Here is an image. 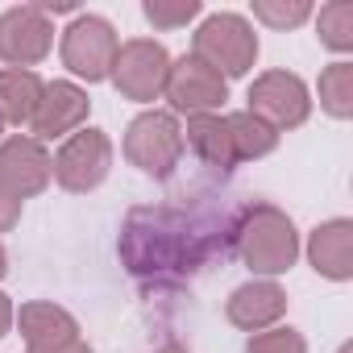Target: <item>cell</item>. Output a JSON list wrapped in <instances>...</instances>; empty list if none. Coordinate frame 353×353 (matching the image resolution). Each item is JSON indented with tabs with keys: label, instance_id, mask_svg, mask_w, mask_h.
Listing matches in <instances>:
<instances>
[{
	"label": "cell",
	"instance_id": "cell-12",
	"mask_svg": "<svg viewBox=\"0 0 353 353\" xmlns=\"http://www.w3.org/2000/svg\"><path fill=\"white\" fill-rule=\"evenodd\" d=\"M83 121H88L83 88H75V83H46L30 129H34V141H42V137H63V133L79 129Z\"/></svg>",
	"mask_w": 353,
	"mask_h": 353
},
{
	"label": "cell",
	"instance_id": "cell-21",
	"mask_svg": "<svg viewBox=\"0 0 353 353\" xmlns=\"http://www.w3.org/2000/svg\"><path fill=\"white\" fill-rule=\"evenodd\" d=\"M254 17L274 30H291L312 17V5L307 0H254Z\"/></svg>",
	"mask_w": 353,
	"mask_h": 353
},
{
	"label": "cell",
	"instance_id": "cell-19",
	"mask_svg": "<svg viewBox=\"0 0 353 353\" xmlns=\"http://www.w3.org/2000/svg\"><path fill=\"white\" fill-rule=\"evenodd\" d=\"M320 104L341 121L353 117V67L349 63H332L320 75Z\"/></svg>",
	"mask_w": 353,
	"mask_h": 353
},
{
	"label": "cell",
	"instance_id": "cell-10",
	"mask_svg": "<svg viewBox=\"0 0 353 353\" xmlns=\"http://www.w3.org/2000/svg\"><path fill=\"white\" fill-rule=\"evenodd\" d=\"M50 42H54V26L38 5L0 13V59L9 67L30 71V63H42L50 54Z\"/></svg>",
	"mask_w": 353,
	"mask_h": 353
},
{
	"label": "cell",
	"instance_id": "cell-8",
	"mask_svg": "<svg viewBox=\"0 0 353 353\" xmlns=\"http://www.w3.org/2000/svg\"><path fill=\"white\" fill-rule=\"evenodd\" d=\"M108 166H112V141L100 129H79L63 141L54 158V179L67 192H92L104 183Z\"/></svg>",
	"mask_w": 353,
	"mask_h": 353
},
{
	"label": "cell",
	"instance_id": "cell-26",
	"mask_svg": "<svg viewBox=\"0 0 353 353\" xmlns=\"http://www.w3.org/2000/svg\"><path fill=\"white\" fill-rule=\"evenodd\" d=\"M46 353H92L83 341H67V345H59V349H46Z\"/></svg>",
	"mask_w": 353,
	"mask_h": 353
},
{
	"label": "cell",
	"instance_id": "cell-17",
	"mask_svg": "<svg viewBox=\"0 0 353 353\" xmlns=\"http://www.w3.org/2000/svg\"><path fill=\"white\" fill-rule=\"evenodd\" d=\"M188 145H192L208 166H216V170L237 166V150H233L229 125H225V117H216V112L188 117Z\"/></svg>",
	"mask_w": 353,
	"mask_h": 353
},
{
	"label": "cell",
	"instance_id": "cell-13",
	"mask_svg": "<svg viewBox=\"0 0 353 353\" xmlns=\"http://www.w3.org/2000/svg\"><path fill=\"white\" fill-rule=\"evenodd\" d=\"M283 312H287V295H283V287L270 283V279L245 283V287H237V291L229 295V320H233L237 328H245V332L270 328Z\"/></svg>",
	"mask_w": 353,
	"mask_h": 353
},
{
	"label": "cell",
	"instance_id": "cell-6",
	"mask_svg": "<svg viewBox=\"0 0 353 353\" xmlns=\"http://www.w3.org/2000/svg\"><path fill=\"white\" fill-rule=\"evenodd\" d=\"M117 46H121V42H117L112 26H108L104 17H96V13H83V17H75V21L67 26V34H63V63H67L79 79L96 83V79H104V75L112 71Z\"/></svg>",
	"mask_w": 353,
	"mask_h": 353
},
{
	"label": "cell",
	"instance_id": "cell-11",
	"mask_svg": "<svg viewBox=\"0 0 353 353\" xmlns=\"http://www.w3.org/2000/svg\"><path fill=\"white\" fill-rule=\"evenodd\" d=\"M0 174H5L9 188L26 200V196H38L50 183L54 162L42 150V141H34V137H9L5 145H0Z\"/></svg>",
	"mask_w": 353,
	"mask_h": 353
},
{
	"label": "cell",
	"instance_id": "cell-22",
	"mask_svg": "<svg viewBox=\"0 0 353 353\" xmlns=\"http://www.w3.org/2000/svg\"><path fill=\"white\" fill-rule=\"evenodd\" d=\"M200 13V0H145V17L158 30H179Z\"/></svg>",
	"mask_w": 353,
	"mask_h": 353
},
{
	"label": "cell",
	"instance_id": "cell-3",
	"mask_svg": "<svg viewBox=\"0 0 353 353\" xmlns=\"http://www.w3.org/2000/svg\"><path fill=\"white\" fill-rule=\"evenodd\" d=\"M125 158L154 174V179H166V174L179 166L183 158V129L174 121V112H141L129 129H125Z\"/></svg>",
	"mask_w": 353,
	"mask_h": 353
},
{
	"label": "cell",
	"instance_id": "cell-9",
	"mask_svg": "<svg viewBox=\"0 0 353 353\" xmlns=\"http://www.w3.org/2000/svg\"><path fill=\"white\" fill-rule=\"evenodd\" d=\"M245 112L262 117L270 129H295V125L307 121L312 100H307V88H303L299 75H291V71H266L250 88V108Z\"/></svg>",
	"mask_w": 353,
	"mask_h": 353
},
{
	"label": "cell",
	"instance_id": "cell-16",
	"mask_svg": "<svg viewBox=\"0 0 353 353\" xmlns=\"http://www.w3.org/2000/svg\"><path fill=\"white\" fill-rule=\"evenodd\" d=\"M46 83L26 71V67H5L0 71V121H13V125H30L38 112Z\"/></svg>",
	"mask_w": 353,
	"mask_h": 353
},
{
	"label": "cell",
	"instance_id": "cell-23",
	"mask_svg": "<svg viewBox=\"0 0 353 353\" xmlns=\"http://www.w3.org/2000/svg\"><path fill=\"white\" fill-rule=\"evenodd\" d=\"M245 353H307V345L295 328H266L245 345Z\"/></svg>",
	"mask_w": 353,
	"mask_h": 353
},
{
	"label": "cell",
	"instance_id": "cell-28",
	"mask_svg": "<svg viewBox=\"0 0 353 353\" xmlns=\"http://www.w3.org/2000/svg\"><path fill=\"white\" fill-rule=\"evenodd\" d=\"M158 353H183V349H179V345H166V349H158Z\"/></svg>",
	"mask_w": 353,
	"mask_h": 353
},
{
	"label": "cell",
	"instance_id": "cell-25",
	"mask_svg": "<svg viewBox=\"0 0 353 353\" xmlns=\"http://www.w3.org/2000/svg\"><path fill=\"white\" fill-rule=\"evenodd\" d=\"M9 324H13V303H9V295H0V336L9 332Z\"/></svg>",
	"mask_w": 353,
	"mask_h": 353
},
{
	"label": "cell",
	"instance_id": "cell-29",
	"mask_svg": "<svg viewBox=\"0 0 353 353\" xmlns=\"http://www.w3.org/2000/svg\"><path fill=\"white\" fill-rule=\"evenodd\" d=\"M0 129H5V121H0Z\"/></svg>",
	"mask_w": 353,
	"mask_h": 353
},
{
	"label": "cell",
	"instance_id": "cell-18",
	"mask_svg": "<svg viewBox=\"0 0 353 353\" xmlns=\"http://www.w3.org/2000/svg\"><path fill=\"white\" fill-rule=\"evenodd\" d=\"M225 125H229L237 162H245V158H266V154L279 145V129H270V125H266L262 117H254V112H233V117H225Z\"/></svg>",
	"mask_w": 353,
	"mask_h": 353
},
{
	"label": "cell",
	"instance_id": "cell-15",
	"mask_svg": "<svg viewBox=\"0 0 353 353\" xmlns=\"http://www.w3.org/2000/svg\"><path fill=\"white\" fill-rule=\"evenodd\" d=\"M307 258L324 279H349L353 274V225L349 221H328L312 233Z\"/></svg>",
	"mask_w": 353,
	"mask_h": 353
},
{
	"label": "cell",
	"instance_id": "cell-2",
	"mask_svg": "<svg viewBox=\"0 0 353 353\" xmlns=\"http://www.w3.org/2000/svg\"><path fill=\"white\" fill-rule=\"evenodd\" d=\"M233 241H237L245 266L258 270V274H283V270H291L295 258H299L295 225H291L279 208H270V204L245 208L241 221H237Z\"/></svg>",
	"mask_w": 353,
	"mask_h": 353
},
{
	"label": "cell",
	"instance_id": "cell-1",
	"mask_svg": "<svg viewBox=\"0 0 353 353\" xmlns=\"http://www.w3.org/2000/svg\"><path fill=\"white\" fill-rule=\"evenodd\" d=\"M225 258V237L208 221H196L179 208H133L121 233V258L137 279L170 283L196 266Z\"/></svg>",
	"mask_w": 353,
	"mask_h": 353
},
{
	"label": "cell",
	"instance_id": "cell-4",
	"mask_svg": "<svg viewBox=\"0 0 353 353\" xmlns=\"http://www.w3.org/2000/svg\"><path fill=\"white\" fill-rule=\"evenodd\" d=\"M196 59L221 75H245L258 59V34L237 13H212L196 34Z\"/></svg>",
	"mask_w": 353,
	"mask_h": 353
},
{
	"label": "cell",
	"instance_id": "cell-7",
	"mask_svg": "<svg viewBox=\"0 0 353 353\" xmlns=\"http://www.w3.org/2000/svg\"><path fill=\"white\" fill-rule=\"evenodd\" d=\"M166 100L174 104V112H188V117H204L212 108L225 104L229 88H225V75L212 71L204 59L196 54H183L179 63H170L166 71Z\"/></svg>",
	"mask_w": 353,
	"mask_h": 353
},
{
	"label": "cell",
	"instance_id": "cell-27",
	"mask_svg": "<svg viewBox=\"0 0 353 353\" xmlns=\"http://www.w3.org/2000/svg\"><path fill=\"white\" fill-rule=\"evenodd\" d=\"M5 270H9V258H5V245H0V279H5Z\"/></svg>",
	"mask_w": 353,
	"mask_h": 353
},
{
	"label": "cell",
	"instance_id": "cell-5",
	"mask_svg": "<svg viewBox=\"0 0 353 353\" xmlns=\"http://www.w3.org/2000/svg\"><path fill=\"white\" fill-rule=\"evenodd\" d=\"M166 71H170V54L150 42V38H133L125 46H117V59H112V83L121 96L129 100H158L162 88H166Z\"/></svg>",
	"mask_w": 353,
	"mask_h": 353
},
{
	"label": "cell",
	"instance_id": "cell-24",
	"mask_svg": "<svg viewBox=\"0 0 353 353\" xmlns=\"http://www.w3.org/2000/svg\"><path fill=\"white\" fill-rule=\"evenodd\" d=\"M21 221V196L9 188V179L0 174V233H9Z\"/></svg>",
	"mask_w": 353,
	"mask_h": 353
},
{
	"label": "cell",
	"instance_id": "cell-20",
	"mask_svg": "<svg viewBox=\"0 0 353 353\" xmlns=\"http://www.w3.org/2000/svg\"><path fill=\"white\" fill-rule=\"evenodd\" d=\"M320 42L328 50H349L353 46V5L349 0H332L320 9Z\"/></svg>",
	"mask_w": 353,
	"mask_h": 353
},
{
	"label": "cell",
	"instance_id": "cell-14",
	"mask_svg": "<svg viewBox=\"0 0 353 353\" xmlns=\"http://www.w3.org/2000/svg\"><path fill=\"white\" fill-rule=\"evenodd\" d=\"M17 328L30 345V353H46V349H59L67 341H79V324L71 312L54 307V303H26L17 312Z\"/></svg>",
	"mask_w": 353,
	"mask_h": 353
}]
</instances>
